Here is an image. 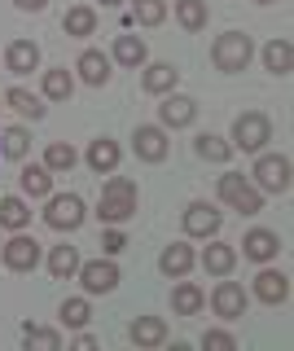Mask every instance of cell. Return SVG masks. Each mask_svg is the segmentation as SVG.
<instances>
[{
  "mask_svg": "<svg viewBox=\"0 0 294 351\" xmlns=\"http://www.w3.org/2000/svg\"><path fill=\"white\" fill-rule=\"evenodd\" d=\"M136 202H140L136 180H127V176H110L106 189H101V206H97V215H101L106 224H123V219L136 215Z\"/></svg>",
  "mask_w": 294,
  "mask_h": 351,
  "instance_id": "6da1fadb",
  "label": "cell"
},
{
  "mask_svg": "<svg viewBox=\"0 0 294 351\" xmlns=\"http://www.w3.org/2000/svg\"><path fill=\"white\" fill-rule=\"evenodd\" d=\"M250 58H255V44H250L246 31H224V36H215V44H211V62H215V71H224V75L246 71Z\"/></svg>",
  "mask_w": 294,
  "mask_h": 351,
  "instance_id": "7a4b0ae2",
  "label": "cell"
},
{
  "mask_svg": "<svg viewBox=\"0 0 294 351\" xmlns=\"http://www.w3.org/2000/svg\"><path fill=\"white\" fill-rule=\"evenodd\" d=\"M272 141V123L268 114H259V110H246V114L233 119V141L228 145L233 149H246V154H259Z\"/></svg>",
  "mask_w": 294,
  "mask_h": 351,
  "instance_id": "3957f363",
  "label": "cell"
},
{
  "mask_svg": "<svg viewBox=\"0 0 294 351\" xmlns=\"http://www.w3.org/2000/svg\"><path fill=\"white\" fill-rule=\"evenodd\" d=\"M220 202L233 206V211H242V215L264 211V193H259L246 176H220Z\"/></svg>",
  "mask_w": 294,
  "mask_h": 351,
  "instance_id": "277c9868",
  "label": "cell"
},
{
  "mask_svg": "<svg viewBox=\"0 0 294 351\" xmlns=\"http://www.w3.org/2000/svg\"><path fill=\"white\" fill-rule=\"evenodd\" d=\"M250 176H255V189H264V193H290V158L286 154H264Z\"/></svg>",
  "mask_w": 294,
  "mask_h": 351,
  "instance_id": "5b68a950",
  "label": "cell"
},
{
  "mask_svg": "<svg viewBox=\"0 0 294 351\" xmlns=\"http://www.w3.org/2000/svg\"><path fill=\"white\" fill-rule=\"evenodd\" d=\"M45 224L58 228V233H75V228L84 224V197H79V193H58V197H49Z\"/></svg>",
  "mask_w": 294,
  "mask_h": 351,
  "instance_id": "8992f818",
  "label": "cell"
},
{
  "mask_svg": "<svg viewBox=\"0 0 294 351\" xmlns=\"http://www.w3.org/2000/svg\"><path fill=\"white\" fill-rule=\"evenodd\" d=\"M0 255H5V268H9V272H36V263H40V241L27 237L23 228H18L9 241H0Z\"/></svg>",
  "mask_w": 294,
  "mask_h": 351,
  "instance_id": "52a82bcc",
  "label": "cell"
},
{
  "mask_svg": "<svg viewBox=\"0 0 294 351\" xmlns=\"http://www.w3.org/2000/svg\"><path fill=\"white\" fill-rule=\"evenodd\" d=\"M79 285H84V294H110L114 285H119V268L110 259H88V263H79Z\"/></svg>",
  "mask_w": 294,
  "mask_h": 351,
  "instance_id": "ba28073f",
  "label": "cell"
},
{
  "mask_svg": "<svg viewBox=\"0 0 294 351\" xmlns=\"http://www.w3.org/2000/svg\"><path fill=\"white\" fill-rule=\"evenodd\" d=\"M132 149H136V158H145V162H162V158H167V149H171L167 128H154V123L136 128L132 132Z\"/></svg>",
  "mask_w": 294,
  "mask_h": 351,
  "instance_id": "9c48e42d",
  "label": "cell"
},
{
  "mask_svg": "<svg viewBox=\"0 0 294 351\" xmlns=\"http://www.w3.org/2000/svg\"><path fill=\"white\" fill-rule=\"evenodd\" d=\"M220 224H224V215L215 211L211 202H189L184 206V233L189 237H215Z\"/></svg>",
  "mask_w": 294,
  "mask_h": 351,
  "instance_id": "30bf717a",
  "label": "cell"
},
{
  "mask_svg": "<svg viewBox=\"0 0 294 351\" xmlns=\"http://www.w3.org/2000/svg\"><path fill=\"white\" fill-rule=\"evenodd\" d=\"M198 119V101L193 97H180V93H167L158 106V128H189Z\"/></svg>",
  "mask_w": 294,
  "mask_h": 351,
  "instance_id": "8fae6325",
  "label": "cell"
},
{
  "mask_svg": "<svg viewBox=\"0 0 294 351\" xmlns=\"http://www.w3.org/2000/svg\"><path fill=\"white\" fill-rule=\"evenodd\" d=\"M246 290L237 281H220L215 285V294H211V307H215V316L220 321H237V316H246Z\"/></svg>",
  "mask_w": 294,
  "mask_h": 351,
  "instance_id": "7c38bea8",
  "label": "cell"
},
{
  "mask_svg": "<svg viewBox=\"0 0 294 351\" xmlns=\"http://www.w3.org/2000/svg\"><path fill=\"white\" fill-rule=\"evenodd\" d=\"M277 250H281V237L272 233V228H250V233L242 237V255H246V259H255V263L277 259Z\"/></svg>",
  "mask_w": 294,
  "mask_h": 351,
  "instance_id": "4fadbf2b",
  "label": "cell"
},
{
  "mask_svg": "<svg viewBox=\"0 0 294 351\" xmlns=\"http://www.w3.org/2000/svg\"><path fill=\"white\" fill-rule=\"evenodd\" d=\"M140 84H145V93H154V97H167V93H176V84H180V71L171 62H145V75H140Z\"/></svg>",
  "mask_w": 294,
  "mask_h": 351,
  "instance_id": "5bb4252c",
  "label": "cell"
},
{
  "mask_svg": "<svg viewBox=\"0 0 294 351\" xmlns=\"http://www.w3.org/2000/svg\"><path fill=\"white\" fill-rule=\"evenodd\" d=\"M75 71H79V80L88 84V88L110 84V58H106V53H97V49H84L79 62H75Z\"/></svg>",
  "mask_w": 294,
  "mask_h": 351,
  "instance_id": "9a60e30c",
  "label": "cell"
},
{
  "mask_svg": "<svg viewBox=\"0 0 294 351\" xmlns=\"http://www.w3.org/2000/svg\"><path fill=\"white\" fill-rule=\"evenodd\" d=\"M5 66H9V75H31L40 66V44L36 40H14L5 49Z\"/></svg>",
  "mask_w": 294,
  "mask_h": 351,
  "instance_id": "2e32d148",
  "label": "cell"
},
{
  "mask_svg": "<svg viewBox=\"0 0 294 351\" xmlns=\"http://www.w3.org/2000/svg\"><path fill=\"white\" fill-rule=\"evenodd\" d=\"M255 294H259L268 307L286 303V299H290V277H286V272H277V268H264V272L255 277Z\"/></svg>",
  "mask_w": 294,
  "mask_h": 351,
  "instance_id": "e0dca14e",
  "label": "cell"
},
{
  "mask_svg": "<svg viewBox=\"0 0 294 351\" xmlns=\"http://www.w3.org/2000/svg\"><path fill=\"white\" fill-rule=\"evenodd\" d=\"M127 338H132L136 347H162L167 343V321H162V316H136L132 329H127Z\"/></svg>",
  "mask_w": 294,
  "mask_h": 351,
  "instance_id": "ac0fdd59",
  "label": "cell"
},
{
  "mask_svg": "<svg viewBox=\"0 0 294 351\" xmlns=\"http://www.w3.org/2000/svg\"><path fill=\"white\" fill-rule=\"evenodd\" d=\"M193 263H198V255H193L189 241H171V246L158 255V268L167 272V277H184V272H189Z\"/></svg>",
  "mask_w": 294,
  "mask_h": 351,
  "instance_id": "d6986e66",
  "label": "cell"
},
{
  "mask_svg": "<svg viewBox=\"0 0 294 351\" xmlns=\"http://www.w3.org/2000/svg\"><path fill=\"white\" fill-rule=\"evenodd\" d=\"M198 263L211 272V277H228V272H233V263H237V250L228 246V241H206V250H202Z\"/></svg>",
  "mask_w": 294,
  "mask_h": 351,
  "instance_id": "ffe728a7",
  "label": "cell"
},
{
  "mask_svg": "<svg viewBox=\"0 0 294 351\" xmlns=\"http://www.w3.org/2000/svg\"><path fill=\"white\" fill-rule=\"evenodd\" d=\"M84 158H88V167H93L97 176H110V171L119 167V158H123V154H119V145H114L110 136H97Z\"/></svg>",
  "mask_w": 294,
  "mask_h": 351,
  "instance_id": "44dd1931",
  "label": "cell"
},
{
  "mask_svg": "<svg viewBox=\"0 0 294 351\" xmlns=\"http://www.w3.org/2000/svg\"><path fill=\"white\" fill-rule=\"evenodd\" d=\"M18 184H23L27 197H49L53 193V171L45 167V162H27L23 176H18Z\"/></svg>",
  "mask_w": 294,
  "mask_h": 351,
  "instance_id": "7402d4cb",
  "label": "cell"
},
{
  "mask_svg": "<svg viewBox=\"0 0 294 351\" xmlns=\"http://www.w3.org/2000/svg\"><path fill=\"white\" fill-rule=\"evenodd\" d=\"M145 58H149V49H145V40L140 36H119L114 40V58L110 62H119V66H145Z\"/></svg>",
  "mask_w": 294,
  "mask_h": 351,
  "instance_id": "603a6c76",
  "label": "cell"
},
{
  "mask_svg": "<svg viewBox=\"0 0 294 351\" xmlns=\"http://www.w3.org/2000/svg\"><path fill=\"white\" fill-rule=\"evenodd\" d=\"M193 154H198L202 162H228L233 158V145H228L224 136H215V132H202V136L193 141Z\"/></svg>",
  "mask_w": 294,
  "mask_h": 351,
  "instance_id": "cb8c5ba5",
  "label": "cell"
},
{
  "mask_svg": "<svg viewBox=\"0 0 294 351\" xmlns=\"http://www.w3.org/2000/svg\"><path fill=\"white\" fill-rule=\"evenodd\" d=\"M0 101H5L9 110H18L23 119H31V123H36V119H45V106H40V97H36V93H27V88H9Z\"/></svg>",
  "mask_w": 294,
  "mask_h": 351,
  "instance_id": "d4e9b609",
  "label": "cell"
},
{
  "mask_svg": "<svg viewBox=\"0 0 294 351\" xmlns=\"http://www.w3.org/2000/svg\"><path fill=\"white\" fill-rule=\"evenodd\" d=\"M71 93H75V75L66 71V66L45 71V97L49 101H71Z\"/></svg>",
  "mask_w": 294,
  "mask_h": 351,
  "instance_id": "484cf974",
  "label": "cell"
},
{
  "mask_svg": "<svg viewBox=\"0 0 294 351\" xmlns=\"http://www.w3.org/2000/svg\"><path fill=\"white\" fill-rule=\"evenodd\" d=\"M79 250H75V246H53V255H49V272H53V277H58V281H71L75 277V272H79Z\"/></svg>",
  "mask_w": 294,
  "mask_h": 351,
  "instance_id": "4316f807",
  "label": "cell"
},
{
  "mask_svg": "<svg viewBox=\"0 0 294 351\" xmlns=\"http://www.w3.org/2000/svg\"><path fill=\"white\" fill-rule=\"evenodd\" d=\"M62 31L75 36V40L93 36V31H97V14H93L88 5H75V9H66V18H62Z\"/></svg>",
  "mask_w": 294,
  "mask_h": 351,
  "instance_id": "83f0119b",
  "label": "cell"
},
{
  "mask_svg": "<svg viewBox=\"0 0 294 351\" xmlns=\"http://www.w3.org/2000/svg\"><path fill=\"white\" fill-rule=\"evenodd\" d=\"M202 303H206V294H202L193 281H180L176 290H171V307H176L180 316H198V312H202Z\"/></svg>",
  "mask_w": 294,
  "mask_h": 351,
  "instance_id": "f1b7e54d",
  "label": "cell"
},
{
  "mask_svg": "<svg viewBox=\"0 0 294 351\" xmlns=\"http://www.w3.org/2000/svg\"><path fill=\"white\" fill-rule=\"evenodd\" d=\"M264 66H268L272 75H290V66H294L290 40H268V44H264Z\"/></svg>",
  "mask_w": 294,
  "mask_h": 351,
  "instance_id": "f546056e",
  "label": "cell"
},
{
  "mask_svg": "<svg viewBox=\"0 0 294 351\" xmlns=\"http://www.w3.org/2000/svg\"><path fill=\"white\" fill-rule=\"evenodd\" d=\"M206 18H211L206 0H176V22H180L184 31H202Z\"/></svg>",
  "mask_w": 294,
  "mask_h": 351,
  "instance_id": "4dcf8cb0",
  "label": "cell"
},
{
  "mask_svg": "<svg viewBox=\"0 0 294 351\" xmlns=\"http://www.w3.org/2000/svg\"><path fill=\"white\" fill-rule=\"evenodd\" d=\"M31 224V211H27V202L23 197H0V228H27Z\"/></svg>",
  "mask_w": 294,
  "mask_h": 351,
  "instance_id": "1f68e13d",
  "label": "cell"
},
{
  "mask_svg": "<svg viewBox=\"0 0 294 351\" xmlns=\"http://www.w3.org/2000/svg\"><path fill=\"white\" fill-rule=\"evenodd\" d=\"M75 162H79V154H75V145H66V141H53V145L45 149V167L58 176V171H71Z\"/></svg>",
  "mask_w": 294,
  "mask_h": 351,
  "instance_id": "d6a6232c",
  "label": "cell"
},
{
  "mask_svg": "<svg viewBox=\"0 0 294 351\" xmlns=\"http://www.w3.org/2000/svg\"><path fill=\"white\" fill-rule=\"evenodd\" d=\"M58 316H62V325L66 329H84L93 321V307H88V299H66L58 307Z\"/></svg>",
  "mask_w": 294,
  "mask_h": 351,
  "instance_id": "836d02e7",
  "label": "cell"
},
{
  "mask_svg": "<svg viewBox=\"0 0 294 351\" xmlns=\"http://www.w3.org/2000/svg\"><path fill=\"white\" fill-rule=\"evenodd\" d=\"M23 343L40 351H62V334L58 329H40V325H23Z\"/></svg>",
  "mask_w": 294,
  "mask_h": 351,
  "instance_id": "e575fe53",
  "label": "cell"
},
{
  "mask_svg": "<svg viewBox=\"0 0 294 351\" xmlns=\"http://www.w3.org/2000/svg\"><path fill=\"white\" fill-rule=\"evenodd\" d=\"M27 149H31L27 128H9L5 136H0V154H5V158H27Z\"/></svg>",
  "mask_w": 294,
  "mask_h": 351,
  "instance_id": "d590c367",
  "label": "cell"
},
{
  "mask_svg": "<svg viewBox=\"0 0 294 351\" xmlns=\"http://www.w3.org/2000/svg\"><path fill=\"white\" fill-rule=\"evenodd\" d=\"M136 22L140 27H158L162 18H167V0H136Z\"/></svg>",
  "mask_w": 294,
  "mask_h": 351,
  "instance_id": "8d00e7d4",
  "label": "cell"
},
{
  "mask_svg": "<svg viewBox=\"0 0 294 351\" xmlns=\"http://www.w3.org/2000/svg\"><path fill=\"white\" fill-rule=\"evenodd\" d=\"M202 347H206V351H233L237 338L228 334V329H206V334H202Z\"/></svg>",
  "mask_w": 294,
  "mask_h": 351,
  "instance_id": "74e56055",
  "label": "cell"
},
{
  "mask_svg": "<svg viewBox=\"0 0 294 351\" xmlns=\"http://www.w3.org/2000/svg\"><path fill=\"white\" fill-rule=\"evenodd\" d=\"M123 246H127V233H123L119 224H110V228L101 233V250H106V255H119Z\"/></svg>",
  "mask_w": 294,
  "mask_h": 351,
  "instance_id": "f35d334b",
  "label": "cell"
},
{
  "mask_svg": "<svg viewBox=\"0 0 294 351\" xmlns=\"http://www.w3.org/2000/svg\"><path fill=\"white\" fill-rule=\"evenodd\" d=\"M14 5H18V9H23V14H40V9H45V5H49V0H14Z\"/></svg>",
  "mask_w": 294,
  "mask_h": 351,
  "instance_id": "ab89813d",
  "label": "cell"
},
{
  "mask_svg": "<svg viewBox=\"0 0 294 351\" xmlns=\"http://www.w3.org/2000/svg\"><path fill=\"white\" fill-rule=\"evenodd\" d=\"M75 351H97V338L93 334H79V338H75Z\"/></svg>",
  "mask_w": 294,
  "mask_h": 351,
  "instance_id": "60d3db41",
  "label": "cell"
},
{
  "mask_svg": "<svg viewBox=\"0 0 294 351\" xmlns=\"http://www.w3.org/2000/svg\"><path fill=\"white\" fill-rule=\"evenodd\" d=\"M101 5H106V9H114V5H123V0H101Z\"/></svg>",
  "mask_w": 294,
  "mask_h": 351,
  "instance_id": "b9f144b4",
  "label": "cell"
},
{
  "mask_svg": "<svg viewBox=\"0 0 294 351\" xmlns=\"http://www.w3.org/2000/svg\"><path fill=\"white\" fill-rule=\"evenodd\" d=\"M259 5H272V0H259Z\"/></svg>",
  "mask_w": 294,
  "mask_h": 351,
  "instance_id": "7bdbcfd3",
  "label": "cell"
},
{
  "mask_svg": "<svg viewBox=\"0 0 294 351\" xmlns=\"http://www.w3.org/2000/svg\"><path fill=\"white\" fill-rule=\"evenodd\" d=\"M0 158H5V154H0Z\"/></svg>",
  "mask_w": 294,
  "mask_h": 351,
  "instance_id": "ee69618b",
  "label": "cell"
},
{
  "mask_svg": "<svg viewBox=\"0 0 294 351\" xmlns=\"http://www.w3.org/2000/svg\"><path fill=\"white\" fill-rule=\"evenodd\" d=\"M0 106H5V101H0Z\"/></svg>",
  "mask_w": 294,
  "mask_h": 351,
  "instance_id": "f6af8a7d",
  "label": "cell"
}]
</instances>
